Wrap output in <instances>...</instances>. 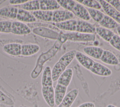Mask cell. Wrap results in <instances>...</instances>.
Wrapping results in <instances>:
<instances>
[{"mask_svg":"<svg viewBox=\"0 0 120 107\" xmlns=\"http://www.w3.org/2000/svg\"><path fill=\"white\" fill-rule=\"evenodd\" d=\"M76 1L89 8L99 10L102 7L98 0H77Z\"/></svg>","mask_w":120,"mask_h":107,"instance_id":"obj_22","label":"cell"},{"mask_svg":"<svg viewBox=\"0 0 120 107\" xmlns=\"http://www.w3.org/2000/svg\"><path fill=\"white\" fill-rule=\"evenodd\" d=\"M19 107H22V106H20Z\"/></svg>","mask_w":120,"mask_h":107,"instance_id":"obj_32","label":"cell"},{"mask_svg":"<svg viewBox=\"0 0 120 107\" xmlns=\"http://www.w3.org/2000/svg\"><path fill=\"white\" fill-rule=\"evenodd\" d=\"M109 43L114 48L120 51V36L115 33Z\"/></svg>","mask_w":120,"mask_h":107,"instance_id":"obj_25","label":"cell"},{"mask_svg":"<svg viewBox=\"0 0 120 107\" xmlns=\"http://www.w3.org/2000/svg\"><path fill=\"white\" fill-rule=\"evenodd\" d=\"M12 22L10 21H0V33H11Z\"/></svg>","mask_w":120,"mask_h":107,"instance_id":"obj_24","label":"cell"},{"mask_svg":"<svg viewBox=\"0 0 120 107\" xmlns=\"http://www.w3.org/2000/svg\"><path fill=\"white\" fill-rule=\"evenodd\" d=\"M16 19L19 22L29 23H34L37 21V19L31 12L22 8H18Z\"/></svg>","mask_w":120,"mask_h":107,"instance_id":"obj_13","label":"cell"},{"mask_svg":"<svg viewBox=\"0 0 120 107\" xmlns=\"http://www.w3.org/2000/svg\"><path fill=\"white\" fill-rule=\"evenodd\" d=\"M73 75L71 68H68L61 74L58 79L57 84L54 91L55 104L58 106L66 95L68 87L69 86Z\"/></svg>","mask_w":120,"mask_h":107,"instance_id":"obj_4","label":"cell"},{"mask_svg":"<svg viewBox=\"0 0 120 107\" xmlns=\"http://www.w3.org/2000/svg\"><path fill=\"white\" fill-rule=\"evenodd\" d=\"M40 50V47L36 44H25L22 45L21 55L25 57L32 56Z\"/></svg>","mask_w":120,"mask_h":107,"instance_id":"obj_17","label":"cell"},{"mask_svg":"<svg viewBox=\"0 0 120 107\" xmlns=\"http://www.w3.org/2000/svg\"><path fill=\"white\" fill-rule=\"evenodd\" d=\"M57 2L60 7L65 10L72 12L83 21H88L90 16L87 9L82 4L72 0H57Z\"/></svg>","mask_w":120,"mask_h":107,"instance_id":"obj_5","label":"cell"},{"mask_svg":"<svg viewBox=\"0 0 120 107\" xmlns=\"http://www.w3.org/2000/svg\"><path fill=\"white\" fill-rule=\"evenodd\" d=\"M32 32L33 33L41 37L51 39L57 40L60 37V34L58 32L43 26L38 27L33 29Z\"/></svg>","mask_w":120,"mask_h":107,"instance_id":"obj_8","label":"cell"},{"mask_svg":"<svg viewBox=\"0 0 120 107\" xmlns=\"http://www.w3.org/2000/svg\"><path fill=\"white\" fill-rule=\"evenodd\" d=\"M31 32L30 28L26 24L17 21L12 22L11 33L17 35H25Z\"/></svg>","mask_w":120,"mask_h":107,"instance_id":"obj_10","label":"cell"},{"mask_svg":"<svg viewBox=\"0 0 120 107\" xmlns=\"http://www.w3.org/2000/svg\"><path fill=\"white\" fill-rule=\"evenodd\" d=\"M28 0H9V3L11 5H19V4H23L27 1H28Z\"/></svg>","mask_w":120,"mask_h":107,"instance_id":"obj_28","label":"cell"},{"mask_svg":"<svg viewBox=\"0 0 120 107\" xmlns=\"http://www.w3.org/2000/svg\"><path fill=\"white\" fill-rule=\"evenodd\" d=\"M60 6L55 0H39L40 10L53 11L59 9Z\"/></svg>","mask_w":120,"mask_h":107,"instance_id":"obj_16","label":"cell"},{"mask_svg":"<svg viewBox=\"0 0 120 107\" xmlns=\"http://www.w3.org/2000/svg\"><path fill=\"white\" fill-rule=\"evenodd\" d=\"M0 35H1V33H0Z\"/></svg>","mask_w":120,"mask_h":107,"instance_id":"obj_33","label":"cell"},{"mask_svg":"<svg viewBox=\"0 0 120 107\" xmlns=\"http://www.w3.org/2000/svg\"><path fill=\"white\" fill-rule=\"evenodd\" d=\"M116 29H117V32L118 33V34H119L118 35L119 36H120V25H119Z\"/></svg>","mask_w":120,"mask_h":107,"instance_id":"obj_30","label":"cell"},{"mask_svg":"<svg viewBox=\"0 0 120 107\" xmlns=\"http://www.w3.org/2000/svg\"><path fill=\"white\" fill-rule=\"evenodd\" d=\"M3 50L12 56H19L21 55L22 45L18 43H8L3 47Z\"/></svg>","mask_w":120,"mask_h":107,"instance_id":"obj_12","label":"cell"},{"mask_svg":"<svg viewBox=\"0 0 120 107\" xmlns=\"http://www.w3.org/2000/svg\"><path fill=\"white\" fill-rule=\"evenodd\" d=\"M28 11L39 10V0H29L27 2L20 5V8Z\"/></svg>","mask_w":120,"mask_h":107,"instance_id":"obj_21","label":"cell"},{"mask_svg":"<svg viewBox=\"0 0 120 107\" xmlns=\"http://www.w3.org/2000/svg\"><path fill=\"white\" fill-rule=\"evenodd\" d=\"M99 25L102 26V27L108 29H112L117 28L119 25V24L117 23L112 18L109 16L107 15H104L103 19L99 23Z\"/></svg>","mask_w":120,"mask_h":107,"instance_id":"obj_19","label":"cell"},{"mask_svg":"<svg viewBox=\"0 0 120 107\" xmlns=\"http://www.w3.org/2000/svg\"><path fill=\"white\" fill-rule=\"evenodd\" d=\"M53 25L59 29L71 32L93 34L96 33L95 26L83 20L71 19L60 23H53Z\"/></svg>","mask_w":120,"mask_h":107,"instance_id":"obj_2","label":"cell"},{"mask_svg":"<svg viewBox=\"0 0 120 107\" xmlns=\"http://www.w3.org/2000/svg\"><path fill=\"white\" fill-rule=\"evenodd\" d=\"M96 32L101 38L108 42L110 41L115 34L110 30L102 27H96Z\"/></svg>","mask_w":120,"mask_h":107,"instance_id":"obj_20","label":"cell"},{"mask_svg":"<svg viewBox=\"0 0 120 107\" xmlns=\"http://www.w3.org/2000/svg\"><path fill=\"white\" fill-rule=\"evenodd\" d=\"M18 8L15 7L6 6L0 8V17L6 19H15L16 18Z\"/></svg>","mask_w":120,"mask_h":107,"instance_id":"obj_14","label":"cell"},{"mask_svg":"<svg viewBox=\"0 0 120 107\" xmlns=\"http://www.w3.org/2000/svg\"><path fill=\"white\" fill-rule=\"evenodd\" d=\"M0 102L7 105H12L14 104L13 100L6 94L0 90Z\"/></svg>","mask_w":120,"mask_h":107,"instance_id":"obj_26","label":"cell"},{"mask_svg":"<svg viewBox=\"0 0 120 107\" xmlns=\"http://www.w3.org/2000/svg\"><path fill=\"white\" fill-rule=\"evenodd\" d=\"M100 60L103 63L112 66L118 65L120 63L117 57L112 52L104 50Z\"/></svg>","mask_w":120,"mask_h":107,"instance_id":"obj_15","label":"cell"},{"mask_svg":"<svg viewBox=\"0 0 120 107\" xmlns=\"http://www.w3.org/2000/svg\"><path fill=\"white\" fill-rule=\"evenodd\" d=\"M77 51L75 49L70 50L62 55L54 65L52 70V77L53 82H55L66 70L67 67L75 58Z\"/></svg>","mask_w":120,"mask_h":107,"instance_id":"obj_6","label":"cell"},{"mask_svg":"<svg viewBox=\"0 0 120 107\" xmlns=\"http://www.w3.org/2000/svg\"><path fill=\"white\" fill-rule=\"evenodd\" d=\"M87 9L89 13L90 18L91 17L93 20L98 23L101 21L105 15L104 13L99 10L90 8H88Z\"/></svg>","mask_w":120,"mask_h":107,"instance_id":"obj_23","label":"cell"},{"mask_svg":"<svg viewBox=\"0 0 120 107\" xmlns=\"http://www.w3.org/2000/svg\"><path fill=\"white\" fill-rule=\"evenodd\" d=\"M79 93L77 89H74L68 92L64 97L58 107H70Z\"/></svg>","mask_w":120,"mask_h":107,"instance_id":"obj_11","label":"cell"},{"mask_svg":"<svg viewBox=\"0 0 120 107\" xmlns=\"http://www.w3.org/2000/svg\"><path fill=\"white\" fill-rule=\"evenodd\" d=\"M60 38H61L65 41L68 40L72 41L87 42L94 41L96 39V35L94 33L68 32L62 33L60 35Z\"/></svg>","mask_w":120,"mask_h":107,"instance_id":"obj_7","label":"cell"},{"mask_svg":"<svg viewBox=\"0 0 120 107\" xmlns=\"http://www.w3.org/2000/svg\"><path fill=\"white\" fill-rule=\"evenodd\" d=\"M107 107H116L115 106H114V105H113L109 104V105H108L107 106Z\"/></svg>","mask_w":120,"mask_h":107,"instance_id":"obj_31","label":"cell"},{"mask_svg":"<svg viewBox=\"0 0 120 107\" xmlns=\"http://www.w3.org/2000/svg\"><path fill=\"white\" fill-rule=\"evenodd\" d=\"M111 5L114 8L120 12V0H105Z\"/></svg>","mask_w":120,"mask_h":107,"instance_id":"obj_27","label":"cell"},{"mask_svg":"<svg viewBox=\"0 0 120 107\" xmlns=\"http://www.w3.org/2000/svg\"><path fill=\"white\" fill-rule=\"evenodd\" d=\"M107 16L112 18L117 23L120 24V12L105 0H98Z\"/></svg>","mask_w":120,"mask_h":107,"instance_id":"obj_9","label":"cell"},{"mask_svg":"<svg viewBox=\"0 0 120 107\" xmlns=\"http://www.w3.org/2000/svg\"><path fill=\"white\" fill-rule=\"evenodd\" d=\"M78 107H95V105L92 102H87L82 104Z\"/></svg>","mask_w":120,"mask_h":107,"instance_id":"obj_29","label":"cell"},{"mask_svg":"<svg viewBox=\"0 0 120 107\" xmlns=\"http://www.w3.org/2000/svg\"><path fill=\"white\" fill-rule=\"evenodd\" d=\"M75 58L83 67L95 74L107 77L112 74V70L110 68L102 64L94 61L80 51H77Z\"/></svg>","mask_w":120,"mask_h":107,"instance_id":"obj_1","label":"cell"},{"mask_svg":"<svg viewBox=\"0 0 120 107\" xmlns=\"http://www.w3.org/2000/svg\"><path fill=\"white\" fill-rule=\"evenodd\" d=\"M84 52L87 55L97 59H100L104 49L97 46H88L83 49Z\"/></svg>","mask_w":120,"mask_h":107,"instance_id":"obj_18","label":"cell"},{"mask_svg":"<svg viewBox=\"0 0 120 107\" xmlns=\"http://www.w3.org/2000/svg\"><path fill=\"white\" fill-rule=\"evenodd\" d=\"M42 93L43 97L49 106L53 107L55 105L54 91L53 87V81L52 77V70L47 66L44 70L42 79Z\"/></svg>","mask_w":120,"mask_h":107,"instance_id":"obj_3","label":"cell"}]
</instances>
